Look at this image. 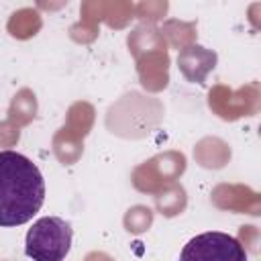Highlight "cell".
Masks as SVG:
<instances>
[{
  "label": "cell",
  "mask_w": 261,
  "mask_h": 261,
  "mask_svg": "<svg viewBox=\"0 0 261 261\" xmlns=\"http://www.w3.org/2000/svg\"><path fill=\"white\" fill-rule=\"evenodd\" d=\"M179 261H249L245 247L230 234L210 230L190 239L181 253Z\"/></svg>",
  "instance_id": "3"
},
{
  "label": "cell",
  "mask_w": 261,
  "mask_h": 261,
  "mask_svg": "<svg viewBox=\"0 0 261 261\" xmlns=\"http://www.w3.org/2000/svg\"><path fill=\"white\" fill-rule=\"evenodd\" d=\"M71 224L59 216H43L27 232L24 253L33 261H63L71 249Z\"/></svg>",
  "instance_id": "2"
},
{
  "label": "cell",
  "mask_w": 261,
  "mask_h": 261,
  "mask_svg": "<svg viewBox=\"0 0 261 261\" xmlns=\"http://www.w3.org/2000/svg\"><path fill=\"white\" fill-rule=\"evenodd\" d=\"M45 202L39 167L16 151H0V226L29 222Z\"/></svg>",
  "instance_id": "1"
}]
</instances>
